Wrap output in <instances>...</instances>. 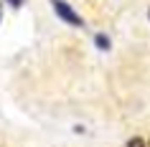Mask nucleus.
<instances>
[{"label": "nucleus", "instance_id": "nucleus-1", "mask_svg": "<svg viewBox=\"0 0 150 147\" xmlns=\"http://www.w3.org/2000/svg\"><path fill=\"white\" fill-rule=\"evenodd\" d=\"M51 8H54V13L59 18H61L64 23H69V25H76V28H81L84 25V20L79 18V13H74V10L64 3V0H51Z\"/></svg>", "mask_w": 150, "mask_h": 147}, {"label": "nucleus", "instance_id": "nucleus-2", "mask_svg": "<svg viewBox=\"0 0 150 147\" xmlns=\"http://www.w3.org/2000/svg\"><path fill=\"white\" fill-rule=\"evenodd\" d=\"M127 147H148V145H145L142 137H132V139H127Z\"/></svg>", "mask_w": 150, "mask_h": 147}, {"label": "nucleus", "instance_id": "nucleus-3", "mask_svg": "<svg viewBox=\"0 0 150 147\" xmlns=\"http://www.w3.org/2000/svg\"><path fill=\"white\" fill-rule=\"evenodd\" d=\"M97 46H99V48H110V41H107V36H104V33H99V36H97Z\"/></svg>", "mask_w": 150, "mask_h": 147}, {"label": "nucleus", "instance_id": "nucleus-4", "mask_svg": "<svg viewBox=\"0 0 150 147\" xmlns=\"http://www.w3.org/2000/svg\"><path fill=\"white\" fill-rule=\"evenodd\" d=\"M8 3H10V5H16V8H18V5H23V0H8Z\"/></svg>", "mask_w": 150, "mask_h": 147}, {"label": "nucleus", "instance_id": "nucleus-5", "mask_svg": "<svg viewBox=\"0 0 150 147\" xmlns=\"http://www.w3.org/2000/svg\"><path fill=\"white\" fill-rule=\"evenodd\" d=\"M148 18H150V10H148Z\"/></svg>", "mask_w": 150, "mask_h": 147}]
</instances>
